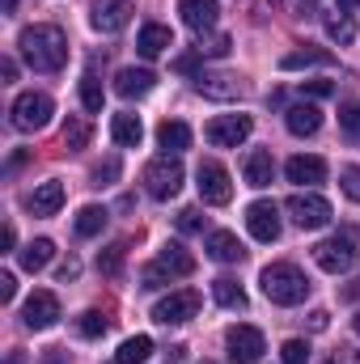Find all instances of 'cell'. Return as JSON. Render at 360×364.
<instances>
[{"instance_id":"1","label":"cell","mask_w":360,"mask_h":364,"mask_svg":"<svg viewBox=\"0 0 360 364\" xmlns=\"http://www.w3.org/2000/svg\"><path fill=\"white\" fill-rule=\"evenodd\" d=\"M17 47L34 73H60L68 64V34L60 26H26L17 34Z\"/></svg>"},{"instance_id":"2","label":"cell","mask_w":360,"mask_h":364,"mask_svg":"<svg viewBox=\"0 0 360 364\" xmlns=\"http://www.w3.org/2000/svg\"><path fill=\"white\" fill-rule=\"evenodd\" d=\"M259 284H263V296L271 305H301L309 296V279H305V272L297 263H271V267H263Z\"/></svg>"},{"instance_id":"3","label":"cell","mask_w":360,"mask_h":364,"mask_svg":"<svg viewBox=\"0 0 360 364\" xmlns=\"http://www.w3.org/2000/svg\"><path fill=\"white\" fill-rule=\"evenodd\" d=\"M182 178H186V170H182V161L174 153H166V157H157V161H149L144 166V191L153 195V199H174L182 191Z\"/></svg>"},{"instance_id":"4","label":"cell","mask_w":360,"mask_h":364,"mask_svg":"<svg viewBox=\"0 0 360 364\" xmlns=\"http://www.w3.org/2000/svg\"><path fill=\"white\" fill-rule=\"evenodd\" d=\"M51 114H55V102L47 97V93H17V102H13V127L17 132H43L47 123H51Z\"/></svg>"},{"instance_id":"5","label":"cell","mask_w":360,"mask_h":364,"mask_svg":"<svg viewBox=\"0 0 360 364\" xmlns=\"http://www.w3.org/2000/svg\"><path fill=\"white\" fill-rule=\"evenodd\" d=\"M356 259H360V250L352 246V237H348V233H335V237H327V242H318V246H314V263H318L327 275L352 272V267H356Z\"/></svg>"},{"instance_id":"6","label":"cell","mask_w":360,"mask_h":364,"mask_svg":"<svg viewBox=\"0 0 360 364\" xmlns=\"http://www.w3.org/2000/svg\"><path fill=\"white\" fill-rule=\"evenodd\" d=\"M225 348H229V360L233 364H259L263 352H268L263 331H259V326H246V322L225 331Z\"/></svg>"},{"instance_id":"7","label":"cell","mask_w":360,"mask_h":364,"mask_svg":"<svg viewBox=\"0 0 360 364\" xmlns=\"http://www.w3.org/2000/svg\"><path fill=\"white\" fill-rule=\"evenodd\" d=\"M195 186H199V199L212 203V208H221V203L233 199V182H229V170H225L221 161H199Z\"/></svg>"},{"instance_id":"8","label":"cell","mask_w":360,"mask_h":364,"mask_svg":"<svg viewBox=\"0 0 360 364\" xmlns=\"http://www.w3.org/2000/svg\"><path fill=\"white\" fill-rule=\"evenodd\" d=\"M250 132H255V119L250 114H221V119H212L208 123V144H216V149H238V144H246L250 140Z\"/></svg>"},{"instance_id":"9","label":"cell","mask_w":360,"mask_h":364,"mask_svg":"<svg viewBox=\"0 0 360 364\" xmlns=\"http://www.w3.org/2000/svg\"><path fill=\"white\" fill-rule=\"evenodd\" d=\"M284 208H288V216H292L301 229H322V225H331V216H335L331 203H327L322 195H314V191H297Z\"/></svg>"},{"instance_id":"10","label":"cell","mask_w":360,"mask_h":364,"mask_svg":"<svg viewBox=\"0 0 360 364\" xmlns=\"http://www.w3.org/2000/svg\"><path fill=\"white\" fill-rule=\"evenodd\" d=\"M199 314V292L195 288H182V292H170L153 305V322L162 326H179V322H191Z\"/></svg>"},{"instance_id":"11","label":"cell","mask_w":360,"mask_h":364,"mask_svg":"<svg viewBox=\"0 0 360 364\" xmlns=\"http://www.w3.org/2000/svg\"><path fill=\"white\" fill-rule=\"evenodd\" d=\"M21 322H26L30 331H51V326L60 322V296L47 292V288L30 292V301L21 305Z\"/></svg>"},{"instance_id":"12","label":"cell","mask_w":360,"mask_h":364,"mask_svg":"<svg viewBox=\"0 0 360 364\" xmlns=\"http://www.w3.org/2000/svg\"><path fill=\"white\" fill-rule=\"evenodd\" d=\"M132 13H136L132 0H97L93 13H90V26L97 34H119V30H127Z\"/></svg>"},{"instance_id":"13","label":"cell","mask_w":360,"mask_h":364,"mask_svg":"<svg viewBox=\"0 0 360 364\" xmlns=\"http://www.w3.org/2000/svg\"><path fill=\"white\" fill-rule=\"evenodd\" d=\"M246 229H250L255 242H275L280 237V208L271 199H255L246 208Z\"/></svg>"},{"instance_id":"14","label":"cell","mask_w":360,"mask_h":364,"mask_svg":"<svg viewBox=\"0 0 360 364\" xmlns=\"http://www.w3.org/2000/svg\"><path fill=\"white\" fill-rule=\"evenodd\" d=\"M179 13H182V21H186L195 34L212 30V26H216V17H221L216 0H179Z\"/></svg>"},{"instance_id":"15","label":"cell","mask_w":360,"mask_h":364,"mask_svg":"<svg viewBox=\"0 0 360 364\" xmlns=\"http://www.w3.org/2000/svg\"><path fill=\"white\" fill-rule=\"evenodd\" d=\"M284 123H288L292 136H314V132L322 127V110H318L314 102H297V106L284 110Z\"/></svg>"},{"instance_id":"16","label":"cell","mask_w":360,"mask_h":364,"mask_svg":"<svg viewBox=\"0 0 360 364\" xmlns=\"http://www.w3.org/2000/svg\"><path fill=\"white\" fill-rule=\"evenodd\" d=\"M284 174H288V182H297V186H318V182L327 178V161L322 157H292L288 166H284Z\"/></svg>"},{"instance_id":"17","label":"cell","mask_w":360,"mask_h":364,"mask_svg":"<svg viewBox=\"0 0 360 364\" xmlns=\"http://www.w3.org/2000/svg\"><path fill=\"white\" fill-rule=\"evenodd\" d=\"M153 85H157V77L149 73V68H123L119 77H115V93L119 97H144V93H153Z\"/></svg>"},{"instance_id":"18","label":"cell","mask_w":360,"mask_h":364,"mask_svg":"<svg viewBox=\"0 0 360 364\" xmlns=\"http://www.w3.org/2000/svg\"><path fill=\"white\" fill-rule=\"evenodd\" d=\"M195 90L203 93V97H212V102H233L242 93V85L233 77H225V73H199L195 77Z\"/></svg>"},{"instance_id":"19","label":"cell","mask_w":360,"mask_h":364,"mask_svg":"<svg viewBox=\"0 0 360 364\" xmlns=\"http://www.w3.org/2000/svg\"><path fill=\"white\" fill-rule=\"evenodd\" d=\"M166 47H174V34H170V26H157V21H149V26H140V38H136V51L144 55V60H157Z\"/></svg>"},{"instance_id":"20","label":"cell","mask_w":360,"mask_h":364,"mask_svg":"<svg viewBox=\"0 0 360 364\" xmlns=\"http://www.w3.org/2000/svg\"><path fill=\"white\" fill-rule=\"evenodd\" d=\"M64 208V182H38L34 186V195H30V212L34 216H55Z\"/></svg>"},{"instance_id":"21","label":"cell","mask_w":360,"mask_h":364,"mask_svg":"<svg viewBox=\"0 0 360 364\" xmlns=\"http://www.w3.org/2000/svg\"><path fill=\"white\" fill-rule=\"evenodd\" d=\"M208 255H212L216 263H242V259H246L242 242H238L229 229H212V233H208Z\"/></svg>"},{"instance_id":"22","label":"cell","mask_w":360,"mask_h":364,"mask_svg":"<svg viewBox=\"0 0 360 364\" xmlns=\"http://www.w3.org/2000/svg\"><path fill=\"white\" fill-rule=\"evenodd\" d=\"M242 174H246V186H259V191L271 186V178H275V161H271L268 149H255V153L246 157V170H242Z\"/></svg>"},{"instance_id":"23","label":"cell","mask_w":360,"mask_h":364,"mask_svg":"<svg viewBox=\"0 0 360 364\" xmlns=\"http://www.w3.org/2000/svg\"><path fill=\"white\" fill-rule=\"evenodd\" d=\"M110 136H115V144L136 149V144L144 140V123H140V114H115V119H110Z\"/></svg>"},{"instance_id":"24","label":"cell","mask_w":360,"mask_h":364,"mask_svg":"<svg viewBox=\"0 0 360 364\" xmlns=\"http://www.w3.org/2000/svg\"><path fill=\"white\" fill-rule=\"evenodd\" d=\"M157 144H162L166 153H174V157H179L182 149H191V127L179 123V119H166V123L157 127Z\"/></svg>"},{"instance_id":"25","label":"cell","mask_w":360,"mask_h":364,"mask_svg":"<svg viewBox=\"0 0 360 364\" xmlns=\"http://www.w3.org/2000/svg\"><path fill=\"white\" fill-rule=\"evenodd\" d=\"M212 296H216V305H225V309H246V288H242L233 275L212 279Z\"/></svg>"},{"instance_id":"26","label":"cell","mask_w":360,"mask_h":364,"mask_svg":"<svg viewBox=\"0 0 360 364\" xmlns=\"http://www.w3.org/2000/svg\"><path fill=\"white\" fill-rule=\"evenodd\" d=\"M157 263H162L170 275H191L195 272V259L186 255V246H179V242H166L162 255H157Z\"/></svg>"},{"instance_id":"27","label":"cell","mask_w":360,"mask_h":364,"mask_svg":"<svg viewBox=\"0 0 360 364\" xmlns=\"http://www.w3.org/2000/svg\"><path fill=\"white\" fill-rule=\"evenodd\" d=\"M309 64H335V55L322 51V47H301V51H288V55L280 60L284 73H297V68H309Z\"/></svg>"},{"instance_id":"28","label":"cell","mask_w":360,"mask_h":364,"mask_svg":"<svg viewBox=\"0 0 360 364\" xmlns=\"http://www.w3.org/2000/svg\"><path fill=\"white\" fill-rule=\"evenodd\" d=\"M51 259H55V242H51V237H34V242L21 250V267H26V272H43Z\"/></svg>"},{"instance_id":"29","label":"cell","mask_w":360,"mask_h":364,"mask_svg":"<svg viewBox=\"0 0 360 364\" xmlns=\"http://www.w3.org/2000/svg\"><path fill=\"white\" fill-rule=\"evenodd\" d=\"M106 208H97V203H85L81 212H77V220H73V229H77V237H97L102 229H106Z\"/></svg>"},{"instance_id":"30","label":"cell","mask_w":360,"mask_h":364,"mask_svg":"<svg viewBox=\"0 0 360 364\" xmlns=\"http://www.w3.org/2000/svg\"><path fill=\"white\" fill-rule=\"evenodd\" d=\"M153 356V339L149 335H132V339H123V348L115 352V364H144Z\"/></svg>"},{"instance_id":"31","label":"cell","mask_w":360,"mask_h":364,"mask_svg":"<svg viewBox=\"0 0 360 364\" xmlns=\"http://www.w3.org/2000/svg\"><path fill=\"white\" fill-rule=\"evenodd\" d=\"M64 144H68V149H85V144H90V123H85L81 114H68V119H64Z\"/></svg>"},{"instance_id":"32","label":"cell","mask_w":360,"mask_h":364,"mask_svg":"<svg viewBox=\"0 0 360 364\" xmlns=\"http://www.w3.org/2000/svg\"><path fill=\"white\" fill-rule=\"evenodd\" d=\"M106 326H110V322H106L97 309H85V314L77 318V331H81V339H102V335H106Z\"/></svg>"},{"instance_id":"33","label":"cell","mask_w":360,"mask_h":364,"mask_svg":"<svg viewBox=\"0 0 360 364\" xmlns=\"http://www.w3.org/2000/svg\"><path fill=\"white\" fill-rule=\"evenodd\" d=\"M81 102H85V110H93V114H97V110H102V102H106L102 81H97L93 73H85V77H81Z\"/></svg>"},{"instance_id":"34","label":"cell","mask_w":360,"mask_h":364,"mask_svg":"<svg viewBox=\"0 0 360 364\" xmlns=\"http://www.w3.org/2000/svg\"><path fill=\"white\" fill-rule=\"evenodd\" d=\"M229 47H233V38H229V34H212L208 43L199 38V47H195V51H199V55H208V60H225V55H229Z\"/></svg>"},{"instance_id":"35","label":"cell","mask_w":360,"mask_h":364,"mask_svg":"<svg viewBox=\"0 0 360 364\" xmlns=\"http://www.w3.org/2000/svg\"><path fill=\"white\" fill-rule=\"evenodd\" d=\"M339 127H344L348 140H356L360 144V102H348V106L339 110Z\"/></svg>"},{"instance_id":"36","label":"cell","mask_w":360,"mask_h":364,"mask_svg":"<svg viewBox=\"0 0 360 364\" xmlns=\"http://www.w3.org/2000/svg\"><path fill=\"white\" fill-rule=\"evenodd\" d=\"M327 34H331L335 43H352V38H356V21H352V17H331V21H327Z\"/></svg>"},{"instance_id":"37","label":"cell","mask_w":360,"mask_h":364,"mask_svg":"<svg viewBox=\"0 0 360 364\" xmlns=\"http://www.w3.org/2000/svg\"><path fill=\"white\" fill-rule=\"evenodd\" d=\"M280 360L284 364H309V343H305V339H288V343L280 348Z\"/></svg>"},{"instance_id":"38","label":"cell","mask_w":360,"mask_h":364,"mask_svg":"<svg viewBox=\"0 0 360 364\" xmlns=\"http://www.w3.org/2000/svg\"><path fill=\"white\" fill-rule=\"evenodd\" d=\"M123 250H127L123 242H119V246H110V250H102V255H97V272L119 275V267H123Z\"/></svg>"},{"instance_id":"39","label":"cell","mask_w":360,"mask_h":364,"mask_svg":"<svg viewBox=\"0 0 360 364\" xmlns=\"http://www.w3.org/2000/svg\"><path fill=\"white\" fill-rule=\"evenodd\" d=\"M339 186H344V195L352 203H360V166H344L339 170Z\"/></svg>"},{"instance_id":"40","label":"cell","mask_w":360,"mask_h":364,"mask_svg":"<svg viewBox=\"0 0 360 364\" xmlns=\"http://www.w3.org/2000/svg\"><path fill=\"white\" fill-rule=\"evenodd\" d=\"M170 279H174V275L166 272V267H162V263H149V267H144V272H140V284H144V288H166V284H170Z\"/></svg>"},{"instance_id":"41","label":"cell","mask_w":360,"mask_h":364,"mask_svg":"<svg viewBox=\"0 0 360 364\" xmlns=\"http://www.w3.org/2000/svg\"><path fill=\"white\" fill-rule=\"evenodd\" d=\"M115 178H119V161H115V157H106V161L93 170V186H110Z\"/></svg>"},{"instance_id":"42","label":"cell","mask_w":360,"mask_h":364,"mask_svg":"<svg viewBox=\"0 0 360 364\" xmlns=\"http://www.w3.org/2000/svg\"><path fill=\"white\" fill-rule=\"evenodd\" d=\"M179 229H182V233H199V229H203L199 208H182V212H179Z\"/></svg>"},{"instance_id":"43","label":"cell","mask_w":360,"mask_h":364,"mask_svg":"<svg viewBox=\"0 0 360 364\" xmlns=\"http://www.w3.org/2000/svg\"><path fill=\"white\" fill-rule=\"evenodd\" d=\"M301 93H309V97H331L335 85H331V81H301Z\"/></svg>"},{"instance_id":"44","label":"cell","mask_w":360,"mask_h":364,"mask_svg":"<svg viewBox=\"0 0 360 364\" xmlns=\"http://www.w3.org/2000/svg\"><path fill=\"white\" fill-rule=\"evenodd\" d=\"M13 296H17V279H13V272H4V275H0V301L9 305Z\"/></svg>"},{"instance_id":"45","label":"cell","mask_w":360,"mask_h":364,"mask_svg":"<svg viewBox=\"0 0 360 364\" xmlns=\"http://www.w3.org/2000/svg\"><path fill=\"white\" fill-rule=\"evenodd\" d=\"M327 364H360V352H352V348H339V352H335Z\"/></svg>"},{"instance_id":"46","label":"cell","mask_w":360,"mask_h":364,"mask_svg":"<svg viewBox=\"0 0 360 364\" xmlns=\"http://www.w3.org/2000/svg\"><path fill=\"white\" fill-rule=\"evenodd\" d=\"M13 242H17V229H13V225H4V229H0V250L9 255V250H13Z\"/></svg>"},{"instance_id":"47","label":"cell","mask_w":360,"mask_h":364,"mask_svg":"<svg viewBox=\"0 0 360 364\" xmlns=\"http://www.w3.org/2000/svg\"><path fill=\"white\" fill-rule=\"evenodd\" d=\"M77 275H81V263H77V259H68V263L60 267V279H64V284H68V279H77Z\"/></svg>"},{"instance_id":"48","label":"cell","mask_w":360,"mask_h":364,"mask_svg":"<svg viewBox=\"0 0 360 364\" xmlns=\"http://www.w3.org/2000/svg\"><path fill=\"white\" fill-rule=\"evenodd\" d=\"M327 318H331L327 309H314V314H309V326H314V331H327Z\"/></svg>"},{"instance_id":"49","label":"cell","mask_w":360,"mask_h":364,"mask_svg":"<svg viewBox=\"0 0 360 364\" xmlns=\"http://www.w3.org/2000/svg\"><path fill=\"white\" fill-rule=\"evenodd\" d=\"M0 73H4V81H13L17 77V64L13 60H0Z\"/></svg>"},{"instance_id":"50","label":"cell","mask_w":360,"mask_h":364,"mask_svg":"<svg viewBox=\"0 0 360 364\" xmlns=\"http://www.w3.org/2000/svg\"><path fill=\"white\" fill-rule=\"evenodd\" d=\"M339 9H360V0H339Z\"/></svg>"},{"instance_id":"51","label":"cell","mask_w":360,"mask_h":364,"mask_svg":"<svg viewBox=\"0 0 360 364\" xmlns=\"http://www.w3.org/2000/svg\"><path fill=\"white\" fill-rule=\"evenodd\" d=\"M4 9H9V13H13V9H17V0H4Z\"/></svg>"},{"instance_id":"52","label":"cell","mask_w":360,"mask_h":364,"mask_svg":"<svg viewBox=\"0 0 360 364\" xmlns=\"http://www.w3.org/2000/svg\"><path fill=\"white\" fill-rule=\"evenodd\" d=\"M352 326H356V335H360V309H356V318H352Z\"/></svg>"}]
</instances>
